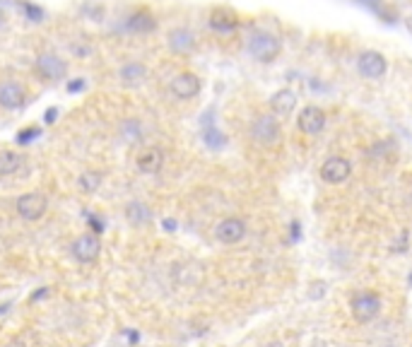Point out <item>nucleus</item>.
Here are the masks:
<instances>
[{"mask_svg": "<svg viewBox=\"0 0 412 347\" xmlns=\"http://www.w3.org/2000/svg\"><path fill=\"white\" fill-rule=\"evenodd\" d=\"M164 167V152L160 147H150L138 157V169L142 174H160Z\"/></svg>", "mask_w": 412, "mask_h": 347, "instance_id": "2eb2a0df", "label": "nucleus"}, {"mask_svg": "<svg viewBox=\"0 0 412 347\" xmlns=\"http://www.w3.org/2000/svg\"><path fill=\"white\" fill-rule=\"evenodd\" d=\"M164 229H176V222H171V220H164Z\"/></svg>", "mask_w": 412, "mask_h": 347, "instance_id": "393cba45", "label": "nucleus"}, {"mask_svg": "<svg viewBox=\"0 0 412 347\" xmlns=\"http://www.w3.org/2000/svg\"><path fill=\"white\" fill-rule=\"evenodd\" d=\"M54 118H56V109H49L46 111V123H51Z\"/></svg>", "mask_w": 412, "mask_h": 347, "instance_id": "b1692460", "label": "nucleus"}, {"mask_svg": "<svg viewBox=\"0 0 412 347\" xmlns=\"http://www.w3.org/2000/svg\"><path fill=\"white\" fill-rule=\"evenodd\" d=\"M296 109V94L292 90H280L270 96V111L275 116H290Z\"/></svg>", "mask_w": 412, "mask_h": 347, "instance_id": "4468645a", "label": "nucleus"}, {"mask_svg": "<svg viewBox=\"0 0 412 347\" xmlns=\"http://www.w3.org/2000/svg\"><path fill=\"white\" fill-rule=\"evenodd\" d=\"M169 48L174 53H191L195 48V34L186 27H179L169 34Z\"/></svg>", "mask_w": 412, "mask_h": 347, "instance_id": "dca6fc26", "label": "nucleus"}, {"mask_svg": "<svg viewBox=\"0 0 412 347\" xmlns=\"http://www.w3.org/2000/svg\"><path fill=\"white\" fill-rule=\"evenodd\" d=\"M282 135L280 120L275 116H258L251 123V138L261 145H275Z\"/></svg>", "mask_w": 412, "mask_h": 347, "instance_id": "f03ea898", "label": "nucleus"}, {"mask_svg": "<svg viewBox=\"0 0 412 347\" xmlns=\"http://www.w3.org/2000/svg\"><path fill=\"white\" fill-rule=\"evenodd\" d=\"M80 188H83V193H94L99 188V183H102V174L97 171H85L83 176H80Z\"/></svg>", "mask_w": 412, "mask_h": 347, "instance_id": "412c9836", "label": "nucleus"}, {"mask_svg": "<svg viewBox=\"0 0 412 347\" xmlns=\"http://www.w3.org/2000/svg\"><path fill=\"white\" fill-rule=\"evenodd\" d=\"M282 51V43L275 34L270 32H253L248 36V53L256 58L258 63H272Z\"/></svg>", "mask_w": 412, "mask_h": 347, "instance_id": "f257e3e1", "label": "nucleus"}, {"mask_svg": "<svg viewBox=\"0 0 412 347\" xmlns=\"http://www.w3.org/2000/svg\"><path fill=\"white\" fill-rule=\"evenodd\" d=\"M200 77L195 72H179V75L171 80V94L176 99L186 101V99H193V96L200 94Z\"/></svg>", "mask_w": 412, "mask_h": 347, "instance_id": "9d476101", "label": "nucleus"}, {"mask_svg": "<svg viewBox=\"0 0 412 347\" xmlns=\"http://www.w3.org/2000/svg\"><path fill=\"white\" fill-rule=\"evenodd\" d=\"M357 70L367 80H381L388 70V61L378 51H364L357 58Z\"/></svg>", "mask_w": 412, "mask_h": 347, "instance_id": "7ed1b4c3", "label": "nucleus"}, {"mask_svg": "<svg viewBox=\"0 0 412 347\" xmlns=\"http://www.w3.org/2000/svg\"><path fill=\"white\" fill-rule=\"evenodd\" d=\"M321 178L330 186H338V183H345L352 174V164L347 162L345 157H328L318 169Z\"/></svg>", "mask_w": 412, "mask_h": 347, "instance_id": "39448f33", "label": "nucleus"}, {"mask_svg": "<svg viewBox=\"0 0 412 347\" xmlns=\"http://www.w3.org/2000/svg\"><path fill=\"white\" fill-rule=\"evenodd\" d=\"M25 10L32 14V17H34V22H39V19H41V10H39V8H32V5H25Z\"/></svg>", "mask_w": 412, "mask_h": 347, "instance_id": "5701e85b", "label": "nucleus"}, {"mask_svg": "<svg viewBox=\"0 0 412 347\" xmlns=\"http://www.w3.org/2000/svg\"><path fill=\"white\" fill-rule=\"evenodd\" d=\"M215 236H217V241H222V244L227 246L239 244V241L246 236V222L239 220V217H224V220L215 227Z\"/></svg>", "mask_w": 412, "mask_h": 347, "instance_id": "1a4fd4ad", "label": "nucleus"}, {"mask_svg": "<svg viewBox=\"0 0 412 347\" xmlns=\"http://www.w3.org/2000/svg\"><path fill=\"white\" fill-rule=\"evenodd\" d=\"M99 251H102V244L92 234H85L73 241V255L80 263H94L99 258Z\"/></svg>", "mask_w": 412, "mask_h": 347, "instance_id": "9b49d317", "label": "nucleus"}, {"mask_svg": "<svg viewBox=\"0 0 412 347\" xmlns=\"http://www.w3.org/2000/svg\"><path fill=\"white\" fill-rule=\"evenodd\" d=\"M46 207H49V200H46V196L39 191L25 193V196L17 200V212H20V217L22 220H30V222L44 217Z\"/></svg>", "mask_w": 412, "mask_h": 347, "instance_id": "0eeeda50", "label": "nucleus"}, {"mask_svg": "<svg viewBox=\"0 0 412 347\" xmlns=\"http://www.w3.org/2000/svg\"><path fill=\"white\" fill-rule=\"evenodd\" d=\"M210 27L219 34H232L239 27V19L229 8H215L210 12Z\"/></svg>", "mask_w": 412, "mask_h": 347, "instance_id": "ddd939ff", "label": "nucleus"}, {"mask_svg": "<svg viewBox=\"0 0 412 347\" xmlns=\"http://www.w3.org/2000/svg\"><path fill=\"white\" fill-rule=\"evenodd\" d=\"M22 154L20 152H12V149H3L0 152V176H10V174H15L17 169L22 167Z\"/></svg>", "mask_w": 412, "mask_h": 347, "instance_id": "aec40b11", "label": "nucleus"}, {"mask_svg": "<svg viewBox=\"0 0 412 347\" xmlns=\"http://www.w3.org/2000/svg\"><path fill=\"white\" fill-rule=\"evenodd\" d=\"M325 120H328L325 111L316 104H309L299 111V116H296V128H299L304 135H318L321 130L325 128Z\"/></svg>", "mask_w": 412, "mask_h": 347, "instance_id": "20e7f679", "label": "nucleus"}, {"mask_svg": "<svg viewBox=\"0 0 412 347\" xmlns=\"http://www.w3.org/2000/svg\"><path fill=\"white\" fill-rule=\"evenodd\" d=\"M36 135H39V128H27V130H22L20 135H17V143H32V140L36 138Z\"/></svg>", "mask_w": 412, "mask_h": 347, "instance_id": "4be33fe9", "label": "nucleus"}, {"mask_svg": "<svg viewBox=\"0 0 412 347\" xmlns=\"http://www.w3.org/2000/svg\"><path fill=\"white\" fill-rule=\"evenodd\" d=\"M27 101V90L22 85H17V82H3L0 85V106L3 109H20V106H25Z\"/></svg>", "mask_w": 412, "mask_h": 347, "instance_id": "f8f14e48", "label": "nucleus"}, {"mask_svg": "<svg viewBox=\"0 0 412 347\" xmlns=\"http://www.w3.org/2000/svg\"><path fill=\"white\" fill-rule=\"evenodd\" d=\"M381 311V299L373 292H359L357 297L352 299V316L357 318L359 323H369L378 316Z\"/></svg>", "mask_w": 412, "mask_h": 347, "instance_id": "423d86ee", "label": "nucleus"}, {"mask_svg": "<svg viewBox=\"0 0 412 347\" xmlns=\"http://www.w3.org/2000/svg\"><path fill=\"white\" fill-rule=\"evenodd\" d=\"M36 72L49 82L63 80V77L68 75V63L56 56V53H41V56L36 58Z\"/></svg>", "mask_w": 412, "mask_h": 347, "instance_id": "6e6552de", "label": "nucleus"}, {"mask_svg": "<svg viewBox=\"0 0 412 347\" xmlns=\"http://www.w3.org/2000/svg\"><path fill=\"white\" fill-rule=\"evenodd\" d=\"M128 29L138 34H147V32H155L157 29V19L150 10H138L135 14H131L128 19Z\"/></svg>", "mask_w": 412, "mask_h": 347, "instance_id": "f3484780", "label": "nucleus"}, {"mask_svg": "<svg viewBox=\"0 0 412 347\" xmlns=\"http://www.w3.org/2000/svg\"><path fill=\"white\" fill-rule=\"evenodd\" d=\"M121 82L123 85H140V82H145L147 77V67L142 65V63H128V65L121 67Z\"/></svg>", "mask_w": 412, "mask_h": 347, "instance_id": "6ab92c4d", "label": "nucleus"}, {"mask_svg": "<svg viewBox=\"0 0 412 347\" xmlns=\"http://www.w3.org/2000/svg\"><path fill=\"white\" fill-rule=\"evenodd\" d=\"M126 217H128V222H131V224L142 227V224H147V222L152 220V210L145 205V202L133 200V202H128V205H126Z\"/></svg>", "mask_w": 412, "mask_h": 347, "instance_id": "a211bd4d", "label": "nucleus"}]
</instances>
